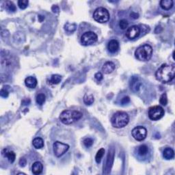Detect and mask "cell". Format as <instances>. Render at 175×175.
<instances>
[{
  "instance_id": "26",
  "label": "cell",
  "mask_w": 175,
  "mask_h": 175,
  "mask_svg": "<svg viewBox=\"0 0 175 175\" xmlns=\"http://www.w3.org/2000/svg\"><path fill=\"white\" fill-rule=\"evenodd\" d=\"M5 7L7 10L11 12H15L16 11V6L13 2L10 1H7L5 3Z\"/></svg>"
},
{
  "instance_id": "15",
  "label": "cell",
  "mask_w": 175,
  "mask_h": 175,
  "mask_svg": "<svg viewBox=\"0 0 175 175\" xmlns=\"http://www.w3.org/2000/svg\"><path fill=\"white\" fill-rule=\"evenodd\" d=\"M163 157L167 160L172 159L174 157V150L170 147L165 148L163 152Z\"/></svg>"
},
{
  "instance_id": "14",
  "label": "cell",
  "mask_w": 175,
  "mask_h": 175,
  "mask_svg": "<svg viewBox=\"0 0 175 175\" xmlns=\"http://www.w3.org/2000/svg\"><path fill=\"white\" fill-rule=\"evenodd\" d=\"M42 169H43V166H42V164L40 162H34L32 165V172L35 175H39L41 174L42 172Z\"/></svg>"
},
{
  "instance_id": "33",
  "label": "cell",
  "mask_w": 175,
  "mask_h": 175,
  "mask_svg": "<svg viewBox=\"0 0 175 175\" xmlns=\"http://www.w3.org/2000/svg\"><path fill=\"white\" fill-rule=\"evenodd\" d=\"M120 102H121L122 105H125V104H127L130 102V99L129 96H125V97L121 99Z\"/></svg>"
},
{
  "instance_id": "3",
  "label": "cell",
  "mask_w": 175,
  "mask_h": 175,
  "mask_svg": "<svg viewBox=\"0 0 175 175\" xmlns=\"http://www.w3.org/2000/svg\"><path fill=\"white\" fill-rule=\"evenodd\" d=\"M129 115L125 112H117L112 116L111 122L115 128H122L129 123Z\"/></svg>"
},
{
  "instance_id": "1",
  "label": "cell",
  "mask_w": 175,
  "mask_h": 175,
  "mask_svg": "<svg viewBox=\"0 0 175 175\" xmlns=\"http://www.w3.org/2000/svg\"><path fill=\"white\" fill-rule=\"evenodd\" d=\"M175 75V66L172 65H162L158 68L155 73L156 78L158 81L164 84L170 82L173 80Z\"/></svg>"
},
{
  "instance_id": "30",
  "label": "cell",
  "mask_w": 175,
  "mask_h": 175,
  "mask_svg": "<svg viewBox=\"0 0 175 175\" xmlns=\"http://www.w3.org/2000/svg\"><path fill=\"white\" fill-rule=\"evenodd\" d=\"M84 144L87 148L90 147L93 144V140L91 138H86L84 140Z\"/></svg>"
},
{
  "instance_id": "31",
  "label": "cell",
  "mask_w": 175,
  "mask_h": 175,
  "mask_svg": "<svg viewBox=\"0 0 175 175\" xmlns=\"http://www.w3.org/2000/svg\"><path fill=\"white\" fill-rule=\"evenodd\" d=\"M8 94H9V92L7 90V89L4 88H3L1 90V91H0V95L4 98L8 97Z\"/></svg>"
},
{
  "instance_id": "4",
  "label": "cell",
  "mask_w": 175,
  "mask_h": 175,
  "mask_svg": "<svg viewBox=\"0 0 175 175\" xmlns=\"http://www.w3.org/2000/svg\"><path fill=\"white\" fill-rule=\"evenodd\" d=\"M153 48L149 44H144L139 47L135 51V56L138 60L145 61L149 60L152 57Z\"/></svg>"
},
{
  "instance_id": "11",
  "label": "cell",
  "mask_w": 175,
  "mask_h": 175,
  "mask_svg": "<svg viewBox=\"0 0 175 175\" xmlns=\"http://www.w3.org/2000/svg\"><path fill=\"white\" fill-rule=\"evenodd\" d=\"M119 49V42L116 40H111L108 44V49L111 53H115Z\"/></svg>"
},
{
  "instance_id": "28",
  "label": "cell",
  "mask_w": 175,
  "mask_h": 175,
  "mask_svg": "<svg viewBox=\"0 0 175 175\" xmlns=\"http://www.w3.org/2000/svg\"><path fill=\"white\" fill-rule=\"evenodd\" d=\"M129 23L126 19H121L119 21V27L122 30H126L128 27Z\"/></svg>"
},
{
  "instance_id": "25",
  "label": "cell",
  "mask_w": 175,
  "mask_h": 175,
  "mask_svg": "<svg viewBox=\"0 0 175 175\" xmlns=\"http://www.w3.org/2000/svg\"><path fill=\"white\" fill-rule=\"evenodd\" d=\"M104 153H105V149H104V148H101V149H99L97 153H96L95 160L97 164H99V163L101 162V159H102L103 156L104 155Z\"/></svg>"
},
{
  "instance_id": "10",
  "label": "cell",
  "mask_w": 175,
  "mask_h": 175,
  "mask_svg": "<svg viewBox=\"0 0 175 175\" xmlns=\"http://www.w3.org/2000/svg\"><path fill=\"white\" fill-rule=\"evenodd\" d=\"M141 30L138 25H132L128 27L126 32V36L129 39H134L139 36L140 34Z\"/></svg>"
},
{
  "instance_id": "12",
  "label": "cell",
  "mask_w": 175,
  "mask_h": 175,
  "mask_svg": "<svg viewBox=\"0 0 175 175\" xmlns=\"http://www.w3.org/2000/svg\"><path fill=\"white\" fill-rule=\"evenodd\" d=\"M115 65L112 62H107L104 64L102 67V71L105 74H110L115 70Z\"/></svg>"
},
{
  "instance_id": "13",
  "label": "cell",
  "mask_w": 175,
  "mask_h": 175,
  "mask_svg": "<svg viewBox=\"0 0 175 175\" xmlns=\"http://www.w3.org/2000/svg\"><path fill=\"white\" fill-rule=\"evenodd\" d=\"M25 84L30 88H35L37 86V79L34 77H27L25 79Z\"/></svg>"
},
{
  "instance_id": "27",
  "label": "cell",
  "mask_w": 175,
  "mask_h": 175,
  "mask_svg": "<svg viewBox=\"0 0 175 175\" xmlns=\"http://www.w3.org/2000/svg\"><path fill=\"white\" fill-rule=\"evenodd\" d=\"M28 4H29V1L27 0H19V1H18L19 7L21 9H22V10H24V9L27 8Z\"/></svg>"
},
{
  "instance_id": "6",
  "label": "cell",
  "mask_w": 175,
  "mask_h": 175,
  "mask_svg": "<svg viewBox=\"0 0 175 175\" xmlns=\"http://www.w3.org/2000/svg\"><path fill=\"white\" fill-rule=\"evenodd\" d=\"M148 117L152 120H158L162 119L164 115V110L159 105L151 107L148 110Z\"/></svg>"
},
{
  "instance_id": "8",
  "label": "cell",
  "mask_w": 175,
  "mask_h": 175,
  "mask_svg": "<svg viewBox=\"0 0 175 175\" xmlns=\"http://www.w3.org/2000/svg\"><path fill=\"white\" fill-rule=\"evenodd\" d=\"M53 148L54 155H55L56 157H60L65 154V153L67 152L68 150L69 149V145L57 141L56 142H54Z\"/></svg>"
},
{
  "instance_id": "22",
  "label": "cell",
  "mask_w": 175,
  "mask_h": 175,
  "mask_svg": "<svg viewBox=\"0 0 175 175\" xmlns=\"http://www.w3.org/2000/svg\"><path fill=\"white\" fill-rule=\"evenodd\" d=\"M77 28V25L75 23H67L65 25V29L68 32H73Z\"/></svg>"
},
{
  "instance_id": "9",
  "label": "cell",
  "mask_w": 175,
  "mask_h": 175,
  "mask_svg": "<svg viewBox=\"0 0 175 175\" xmlns=\"http://www.w3.org/2000/svg\"><path fill=\"white\" fill-rule=\"evenodd\" d=\"M131 134L135 139L138 141H142L146 138L147 130L142 126H138L133 129Z\"/></svg>"
},
{
  "instance_id": "17",
  "label": "cell",
  "mask_w": 175,
  "mask_h": 175,
  "mask_svg": "<svg viewBox=\"0 0 175 175\" xmlns=\"http://www.w3.org/2000/svg\"><path fill=\"white\" fill-rule=\"evenodd\" d=\"M174 2L172 0H162L160 1V6L164 10H170L173 6Z\"/></svg>"
},
{
  "instance_id": "5",
  "label": "cell",
  "mask_w": 175,
  "mask_h": 175,
  "mask_svg": "<svg viewBox=\"0 0 175 175\" xmlns=\"http://www.w3.org/2000/svg\"><path fill=\"white\" fill-rule=\"evenodd\" d=\"M93 18L99 23H105L110 19V13L106 8L103 7H99L94 12Z\"/></svg>"
},
{
  "instance_id": "2",
  "label": "cell",
  "mask_w": 175,
  "mask_h": 175,
  "mask_svg": "<svg viewBox=\"0 0 175 175\" xmlns=\"http://www.w3.org/2000/svg\"><path fill=\"white\" fill-rule=\"evenodd\" d=\"M82 113L77 110H65L60 113V120L63 124L70 125L76 122L82 117Z\"/></svg>"
},
{
  "instance_id": "29",
  "label": "cell",
  "mask_w": 175,
  "mask_h": 175,
  "mask_svg": "<svg viewBox=\"0 0 175 175\" xmlns=\"http://www.w3.org/2000/svg\"><path fill=\"white\" fill-rule=\"evenodd\" d=\"M159 103L160 104H162V105H166L168 103V98H167V95L165 93H164L162 94V96H160L159 99Z\"/></svg>"
},
{
  "instance_id": "23",
  "label": "cell",
  "mask_w": 175,
  "mask_h": 175,
  "mask_svg": "<svg viewBox=\"0 0 175 175\" xmlns=\"http://www.w3.org/2000/svg\"><path fill=\"white\" fill-rule=\"evenodd\" d=\"M138 154L141 156H144L146 155L148 153V146L146 145H141L139 146L138 148Z\"/></svg>"
},
{
  "instance_id": "24",
  "label": "cell",
  "mask_w": 175,
  "mask_h": 175,
  "mask_svg": "<svg viewBox=\"0 0 175 175\" xmlns=\"http://www.w3.org/2000/svg\"><path fill=\"white\" fill-rule=\"evenodd\" d=\"M45 95H44V94L41 93V94H39L36 96V101L37 104H39V105H43L44 103L45 102Z\"/></svg>"
},
{
  "instance_id": "20",
  "label": "cell",
  "mask_w": 175,
  "mask_h": 175,
  "mask_svg": "<svg viewBox=\"0 0 175 175\" xmlns=\"http://www.w3.org/2000/svg\"><path fill=\"white\" fill-rule=\"evenodd\" d=\"M94 96L92 94H86L84 96V102L87 105H90L94 103Z\"/></svg>"
},
{
  "instance_id": "35",
  "label": "cell",
  "mask_w": 175,
  "mask_h": 175,
  "mask_svg": "<svg viewBox=\"0 0 175 175\" xmlns=\"http://www.w3.org/2000/svg\"><path fill=\"white\" fill-rule=\"evenodd\" d=\"M130 16H131V17H132L133 19H138L139 17V15L138 14H137L136 13H131V15H130Z\"/></svg>"
},
{
  "instance_id": "34",
  "label": "cell",
  "mask_w": 175,
  "mask_h": 175,
  "mask_svg": "<svg viewBox=\"0 0 175 175\" xmlns=\"http://www.w3.org/2000/svg\"><path fill=\"white\" fill-rule=\"evenodd\" d=\"M19 164H20V166L21 167H24L25 165H26V159L25 158H21L20 160H19Z\"/></svg>"
},
{
  "instance_id": "7",
  "label": "cell",
  "mask_w": 175,
  "mask_h": 175,
  "mask_svg": "<svg viewBox=\"0 0 175 175\" xmlns=\"http://www.w3.org/2000/svg\"><path fill=\"white\" fill-rule=\"evenodd\" d=\"M98 37L95 33L91 31L85 32L82 36L81 42L83 45L88 46L94 44L97 41Z\"/></svg>"
},
{
  "instance_id": "21",
  "label": "cell",
  "mask_w": 175,
  "mask_h": 175,
  "mask_svg": "<svg viewBox=\"0 0 175 175\" xmlns=\"http://www.w3.org/2000/svg\"><path fill=\"white\" fill-rule=\"evenodd\" d=\"M61 80H62V76H60V75L55 74L51 75L50 82L53 84H58L61 82Z\"/></svg>"
},
{
  "instance_id": "32",
  "label": "cell",
  "mask_w": 175,
  "mask_h": 175,
  "mask_svg": "<svg viewBox=\"0 0 175 175\" xmlns=\"http://www.w3.org/2000/svg\"><path fill=\"white\" fill-rule=\"evenodd\" d=\"M94 77H95V79L97 80V81H99V82H100V81H101V80L103 79V75H102V73H96L95 75H94Z\"/></svg>"
},
{
  "instance_id": "16",
  "label": "cell",
  "mask_w": 175,
  "mask_h": 175,
  "mask_svg": "<svg viewBox=\"0 0 175 175\" xmlns=\"http://www.w3.org/2000/svg\"><path fill=\"white\" fill-rule=\"evenodd\" d=\"M2 154L4 155V157L8 158V159L10 163H13L15 160L16 155L15 153L12 151H9L8 149H4L2 152Z\"/></svg>"
},
{
  "instance_id": "18",
  "label": "cell",
  "mask_w": 175,
  "mask_h": 175,
  "mask_svg": "<svg viewBox=\"0 0 175 175\" xmlns=\"http://www.w3.org/2000/svg\"><path fill=\"white\" fill-rule=\"evenodd\" d=\"M140 87V82L138 77H133L131 80V89L133 91H138Z\"/></svg>"
},
{
  "instance_id": "19",
  "label": "cell",
  "mask_w": 175,
  "mask_h": 175,
  "mask_svg": "<svg viewBox=\"0 0 175 175\" xmlns=\"http://www.w3.org/2000/svg\"><path fill=\"white\" fill-rule=\"evenodd\" d=\"M32 144L36 149H41L44 146V141L41 138H36L33 139Z\"/></svg>"
}]
</instances>
